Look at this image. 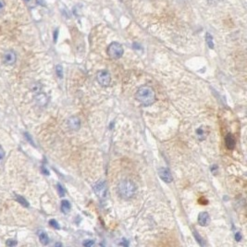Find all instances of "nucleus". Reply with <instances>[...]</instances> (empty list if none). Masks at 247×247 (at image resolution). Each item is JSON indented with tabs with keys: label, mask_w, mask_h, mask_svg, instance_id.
Returning a JSON list of instances; mask_svg holds the SVG:
<instances>
[{
	"label": "nucleus",
	"mask_w": 247,
	"mask_h": 247,
	"mask_svg": "<svg viewBox=\"0 0 247 247\" xmlns=\"http://www.w3.org/2000/svg\"><path fill=\"white\" fill-rule=\"evenodd\" d=\"M56 245H57V246H61V245H62V244H61V243H57V244H56Z\"/></svg>",
	"instance_id": "27"
},
{
	"label": "nucleus",
	"mask_w": 247,
	"mask_h": 247,
	"mask_svg": "<svg viewBox=\"0 0 247 247\" xmlns=\"http://www.w3.org/2000/svg\"><path fill=\"white\" fill-rule=\"evenodd\" d=\"M118 193L121 198L125 200L132 199L136 193V186L130 180L121 181L118 185Z\"/></svg>",
	"instance_id": "2"
},
{
	"label": "nucleus",
	"mask_w": 247,
	"mask_h": 247,
	"mask_svg": "<svg viewBox=\"0 0 247 247\" xmlns=\"http://www.w3.org/2000/svg\"><path fill=\"white\" fill-rule=\"evenodd\" d=\"M4 158H5V151L1 146H0V164L3 162Z\"/></svg>",
	"instance_id": "21"
},
{
	"label": "nucleus",
	"mask_w": 247,
	"mask_h": 247,
	"mask_svg": "<svg viewBox=\"0 0 247 247\" xmlns=\"http://www.w3.org/2000/svg\"><path fill=\"white\" fill-rule=\"evenodd\" d=\"M158 175H159L160 179L165 182L169 183L173 181V177L171 175V172L167 168H160L158 169Z\"/></svg>",
	"instance_id": "6"
},
{
	"label": "nucleus",
	"mask_w": 247,
	"mask_h": 247,
	"mask_svg": "<svg viewBox=\"0 0 247 247\" xmlns=\"http://www.w3.org/2000/svg\"><path fill=\"white\" fill-rule=\"evenodd\" d=\"M94 244V241H92V240H86V241H84L82 242V245L85 246V247H90V246H92Z\"/></svg>",
	"instance_id": "20"
},
{
	"label": "nucleus",
	"mask_w": 247,
	"mask_h": 247,
	"mask_svg": "<svg viewBox=\"0 0 247 247\" xmlns=\"http://www.w3.org/2000/svg\"><path fill=\"white\" fill-rule=\"evenodd\" d=\"M241 239V233H240V232H236V234H235V240H236L237 241H240Z\"/></svg>",
	"instance_id": "24"
},
{
	"label": "nucleus",
	"mask_w": 247,
	"mask_h": 247,
	"mask_svg": "<svg viewBox=\"0 0 247 247\" xmlns=\"http://www.w3.org/2000/svg\"><path fill=\"white\" fill-rule=\"evenodd\" d=\"M210 222V217L206 212H201L198 215V224L201 226H207Z\"/></svg>",
	"instance_id": "9"
},
{
	"label": "nucleus",
	"mask_w": 247,
	"mask_h": 247,
	"mask_svg": "<svg viewBox=\"0 0 247 247\" xmlns=\"http://www.w3.org/2000/svg\"><path fill=\"white\" fill-rule=\"evenodd\" d=\"M16 199H17V201H18L21 205H22L23 206H26V207L29 206L28 202H27L23 197H22V196H20V195H16Z\"/></svg>",
	"instance_id": "15"
},
{
	"label": "nucleus",
	"mask_w": 247,
	"mask_h": 247,
	"mask_svg": "<svg viewBox=\"0 0 247 247\" xmlns=\"http://www.w3.org/2000/svg\"><path fill=\"white\" fill-rule=\"evenodd\" d=\"M225 144L228 149L232 150L235 146V139L231 133H228L225 137Z\"/></svg>",
	"instance_id": "10"
},
{
	"label": "nucleus",
	"mask_w": 247,
	"mask_h": 247,
	"mask_svg": "<svg viewBox=\"0 0 247 247\" xmlns=\"http://www.w3.org/2000/svg\"><path fill=\"white\" fill-rule=\"evenodd\" d=\"M70 210V204L67 200H63L61 202V211L64 214H68Z\"/></svg>",
	"instance_id": "13"
},
{
	"label": "nucleus",
	"mask_w": 247,
	"mask_h": 247,
	"mask_svg": "<svg viewBox=\"0 0 247 247\" xmlns=\"http://www.w3.org/2000/svg\"><path fill=\"white\" fill-rule=\"evenodd\" d=\"M128 244H129V243H128V241H127L125 239L123 240V241H122V242H121V241L119 242V245H123V246H128Z\"/></svg>",
	"instance_id": "25"
},
{
	"label": "nucleus",
	"mask_w": 247,
	"mask_h": 247,
	"mask_svg": "<svg viewBox=\"0 0 247 247\" xmlns=\"http://www.w3.org/2000/svg\"><path fill=\"white\" fill-rule=\"evenodd\" d=\"M135 97L142 105L150 106L156 100V93L152 87L144 85L137 90Z\"/></svg>",
	"instance_id": "1"
},
{
	"label": "nucleus",
	"mask_w": 247,
	"mask_h": 247,
	"mask_svg": "<svg viewBox=\"0 0 247 247\" xmlns=\"http://www.w3.org/2000/svg\"><path fill=\"white\" fill-rule=\"evenodd\" d=\"M5 9V2L3 0H0V13H1Z\"/></svg>",
	"instance_id": "23"
},
{
	"label": "nucleus",
	"mask_w": 247,
	"mask_h": 247,
	"mask_svg": "<svg viewBox=\"0 0 247 247\" xmlns=\"http://www.w3.org/2000/svg\"><path fill=\"white\" fill-rule=\"evenodd\" d=\"M196 133H197V136H198L199 140H204V139H205L208 132L204 127H201V128L196 130Z\"/></svg>",
	"instance_id": "12"
},
{
	"label": "nucleus",
	"mask_w": 247,
	"mask_h": 247,
	"mask_svg": "<svg viewBox=\"0 0 247 247\" xmlns=\"http://www.w3.org/2000/svg\"><path fill=\"white\" fill-rule=\"evenodd\" d=\"M17 244V241H14V240H9L7 242H6V245L10 246V247H12V246H15Z\"/></svg>",
	"instance_id": "22"
},
{
	"label": "nucleus",
	"mask_w": 247,
	"mask_h": 247,
	"mask_svg": "<svg viewBox=\"0 0 247 247\" xmlns=\"http://www.w3.org/2000/svg\"><path fill=\"white\" fill-rule=\"evenodd\" d=\"M94 191L96 195L100 198H106L107 194V188L104 181H100L94 185Z\"/></svg>",
	"instance_id": "5"
},
{
	"label": "nucleus",
	"mask_w": 247,
	"mask_h": 247,
	"mask_svg": "<svg viewBox=\"0 0 247 247\" xmlns=\"http://www.w3.org/2000/svg\"><path fill=\"white\" fill-rule=\"evenodd\" d=\"M37 234H38L39 240H40V241H41L42 244H44V245L48 244V242H49V238H48L47 234L46 233V231H44V230H38Z\"/></svg>",
	"instance_id": "11"
},
{
	"label": "nucleus",
	"mask_w": 247,
	"mask_h": 247,
	"mask_svg": "<svg viewBox=\"0 0 247 247\" xmlns=\"http://www.w3.org/2000/svg\"><path fill=\"white\" fill-rule=\"evenodd\" d=\"M49 224H50V226L51 227H53L54 229H58L60 227H59V225H58V221L57 220H55V219H51L50 221H49Z\"/></svg>",
	"instance_id": "18"
},
{
	"label": "nucleus",
	"mask_w": 247,
	"mask_h": 247,
	"mask_svg": "<svg viewBox=\"0 0 247 247\" xmlns=\"http://www.w3.org/2000/svg\"><path fill=\"white\" fill-rule=\"evenodd\" d=\"M56 72H57V75H58V78H62L63 77V68H62V66L58 65L56 67Z\"/></svg>",
	"instance_id": "17"
},
{
	"label": "nucleus",
	"mask_w": 247,
	"mask_h": 247,
	"mask_svg": "<svg viewBox=\"0 0 247 247\" xmlns=\"http://www.w3.org/2000/svg\"><path fill=\"white\" fill-rule=\"evenodd\" d=\"M17 56L16 53L12 50H8L3 55V62L6 65H13L16 62Z\"/></svg>",
	"instance_id": "7"
},
{
	"label": "nucleus",
	"mask_w": 247,
	"mask_h": 247,
	"mask_svg": "<svg viewBox=\"0 0 247 247\" xmlns=\"http://www.w3.org/2000/svg\"><path fill=\"white\" fill-rule=\"evenodd\" d=\"M193 236L195 237V240L198 241V243L201 245V246H204L205 245V242H204V240H203V238L198 234V232L196 231V230H193Z\"/></svg>",
	"instance_id": "14"
},
{
	"label": "nucleus",
	"mask_w": 247,
	"mask_h": 247,
	"mask_svg": "<svg viewBox=\"0 0 247 247\" xmlns=\"http://www.w3.org/2000/svg\"><path fill=\"white\" fill-rule=\"evenodd\" d=\"M107 55L112 59L120 58L122 57V55H123V47H122V46L118 42L111 43L107 47Z\"/></svg>",
	"instance_id": "3"
},
{
	"label": "nucleus",
	"mask_w": 247,
	"mask_h": 247,
	"mask_svg": "<svg viewBox=\"0 0 247 247\" xmlns=\"http://www.w3.org/2000/svg\"><path fill=\"white\" fill-rule=\"evenodd\" d=\"M205 39H206V43H207V45H208L209 48H214L213 38H212L211 34H206V37H205Z\"/></svg>",
	"instance_id": "16"
},
{
	"label": "nucleus",
	"mask_w": 247,
	"mask_h": 247,
	"mask_svg": "<svg viewBox=\"0 0 247 247\" xmlns=\"http://www.w3.org/2000/svg\"><path fill=\"white\" fill-rule=\"evenodd\" d=\"M58 193H59L60 196H64L65 195V190H64L63 186L61 184H59V183L58 184Z\"/></svg>",
	"instance_id": "19"
},
{
	"label": "nucleus",
	"mask_w": 247,
	"mask_h": 247,
	"mask_svg": "<svg viewBox=\"0 0 247 247\" xmlns=\"http://www.w3.org/2000/svg\"><path fill=\"white\" fill-rule=\"evenodd\" d=\"M58 31L56 30V32L54 33V41H55V42H56L57 39H58Z\"/></svg>",
	"instance_id": "26"
},
{
	"label": "nucleus",
	"mask_w": 247,
	"mask_h": 247,
	"mask_svg": "<svg viewBox=\"0 0 247 247\" xmlns=\"http://www.w3.org/2000/svg\"><path fill=\"white\" fill-rule=\"evenodd\" d=\"M96 79H97V82H99V84L102 86H105V87L108 86L110 84V82H111L110 73L106 70H102L98 71Z\"/></svg>",
	"instance_id": "4"
},
{
	"label": "nucleus",
	"mask_w": 247,
	"mask_h": 247,
	"mask_svg": "<svg viewBox=\"0 0 247 247\" xmlns=\"http://www.w3.org/2000/svg\"><path fill=\"white\" fill-rule=\"evenodd\" d=\"M68 126L72 131H78L81 128V120L78 117H70L68 119Z\"/></svg>",
	"instance_id": "8"
},
{
	"label": "nucleus",
	"mask_w": 247,
	"mask_h": 247,
	"mask_svg": "<svg viewBox=\"0 0 247 247\" xmlns=\"http://www.w3.org/2000/svg\"><path fill=\"white\" fill-rule=\"evenodd\" d=\"M24 1H26V2H28V1H30V0H24Z\"/></svg>",
	"instance_id": "28"
}]
</instances>
